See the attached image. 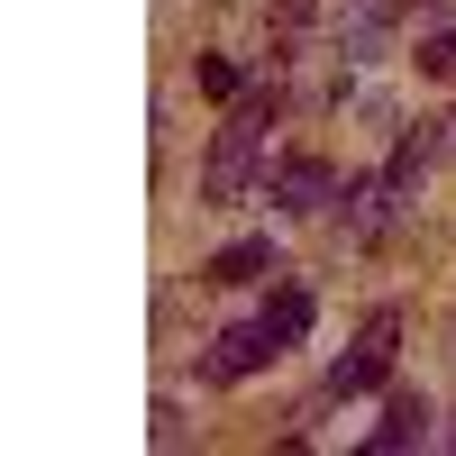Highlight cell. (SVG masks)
<instances>
[{
    "label": "cell",
    "instance_id": "cell-1",
    "mask_svg": "<svg viewBox=\"0 0 456 456\" xmlns=\"http://www.w3.org/2000/svg\"><path fill=\"white\" fill-rule=\"evenodd\" d=\"M274 110H283V92H256V101H238V110H228V128L210 137V165H201V201H247V192H256Z\"/></svg>",
    "mask_w": 456,
    "mask_h": 456
},
{
    "label": "cell",
    "instance_id": "cell-2",
    "mask_svg": "<svg viewBox=\"0 0 456 456\" xmlns=\"http://www.w3.org/2000/svg\"><path fill=\"white\" fill-rule=\"evenodd\" d=\"M393 347H402V320H393V311H374V320L356 329V347H347V356L329 365V393H338V402L374 393V384H384V374H393Z\"/></svg>",
    "mask_w": 456,
    "mask_h": 456
},
{
    "label": "cell",
    "instance_id": "cell-3",
    "mask_svg": "<svg viewBox=\"0 0 456 456\" xmlns=\"http://www.w3.org/2000/svg\"><path fill=\"white\" fill-rule=\"evenodd\" d=\"M274 356H283V338L265 329V311H256V320H238V329H219V338H210L201 374H210V384H247V374H265Z\"/></svg>",
    "mask_w": 456,
    "mask_h": 456
},
{
    "label": "cell",
    "instance_id": "cell-4",
    "mask_svg": "<svg viewBox=\"0 0 456 456\" xmlns=\"http://www.w3.org/2000/svg\"><path fill=\"white\" fill-rule=\"evenodd\" d=\"M329 201H338V165H329V156H283V165H274V210L320 219Z\"/></svg>",
    "mask_w": 456,
    "mask_h": 456
},
{
    "label": "cell",
    "instance_id": "cell-5",
    "mask_svg": "<svg viewBox=\"0 0 456 456\" xmlns=\"http://www.w3.org/2000/svg\"><path fill=\"white\" fill-rule=\"evenodd\" d=\"M402 19V0H338V55L347 64H374L384 55V37Z\"/></svg>",
    "mask_w": 456,
    "mask_h": 456
},
{
    "label": "cell",
    "instance_id": "cell-6",
    "mask_svg": "<svg viewBox=\"0 0 456 456\" xmlns=\"http://www.w3.org/2000/svg\"><path fill=\"white\" fill-rule=\"evenodd\" d=\"M420 438H438V411H429L420 393H393V402H384V420L365 429L374 456H402V447H420Z\"/></svg>",
    "mask_w": 456,
    "mask_h": 456
},
{
    "label": "cell",
    "instance_id": "cell-7",
    "mask_svg": "<svg viewBox=\"0 0 456 456\" xmlns=\"http://www.w3.org/2000/svg\"><path fill=\"white\" fill-rule=\"evenodd\" d=\"M265 265H274V238H238V247H219L210 265H201V283H219V292H238V283H256Z\"/></svg>",
    "mask_w": 456,
    "mask_h": 456
},
{
    "label": "cell",
    "instance_id": "cell-8",
    "mask_svg": "<svg viewBox=\"0 0 456 456\" xmlns=\"http://www.w3.org/2000/svg\"><path fill=\"white\" fill-rule=\"evenodd\" d=\"M265 329H274L283 347H301V338H311V292H301V283H283L274 301H265Z\"/></svg>",
    "mask_w": 456,
    "mask_h": 456
},
{
    "label": "cell",
    "instance_id": "cell-9",
    "mask_svg": "<svg viewBox=\"0 0 456 456\" xmlns=\"http://www.w3.org/2000/svg\"><path fill=\"white\" fill-rule=\"evenodd\" d=\"M411 64H420L429 83H456V28H429V37H420V55H411Z\"/></svg>",
    "mask_w": 456,
    "mask_h": 456
},
{
    "label": "cell",
    "instance_id": "cell-10",
    "mask_svg": "<svg viewBox=\"0 0 456 456\" xmlns=\"http://www.w3.org/2000/svg\"><path fill=\"white\" fill-rule=\"evenodd\" d=\"M238 83H247V73L228 64V55H201V92H210V101H238Z\"/></svg>",
    "mask_w": 456,
    "mask_h": 456
},
{
    "label": "cell",
    "instance_id": "cell-11",
    "mask_svg": "<svg viewBox=\"0 0 456 456\" xmlns=\"http://www.w3.org/2000/svg\"><path fill=\"white\" fill-rule=\"evenodd\" d=\"M438 438H447V447H456V420H447V429H438Z\"/></svg>",
    "mask_w": 456,
    "mask_h": 456
},
{
    "label": "cell",
    "instance_id": "cell-12",
    "mask_svg": "<svg viewBox=\"0 0 456 456\" xmlns=\"http://www.w3.org/2000/svg\"><path fill=\"white\" fill-rule=\"evenodd\" d=\"M447 128H456V119H447ZM447 146H456V137H447Z\"/></svg>",
    "mask_w": 456,
    "mask_h": 456
}]
</instances>
